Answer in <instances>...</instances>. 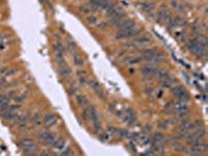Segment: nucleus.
Wrapping results in <instances>:
<instances>
[{"label":"nucleus","instance_id":"1a4fd4ad","mask_svg":"<svg viewBox=\"0 0 208 156\" xmlns=\"http://www.w3.org/2000/svg\"><path fill=\"white\" fill-rule=\"evenodd\" d=\"M116 26L119 28V30H124V29H129L131 27H133L134 26V23H133V21H131L129 19H125V20H122V21L120 22L119 24H117Z\"/></svg>","mask_w":208,"mask_h":156},{"label":"nucleus","instance_id":"6ab92c4d","mask_svg":"<svg viewBox=\"0 0 208 156\" xmlns=\"http://www.w3.org/2000/svg\"><path fill=\"white\" fill-rule=\"evenodd\" d=\"M53 49H54V52H55V53H62V54H64L65 51H66L65 46L62 44V43H56V44L53 46Z\"/></svg>","mask_w":208,"mask_h":156},{"label":"nucleus","instance_id":"f257e3e1","mask_svg":"<svg viewBox=\"0 0 208 156\" xmlns=\"http://www.w3.org/2000/svg\"><path fill=\"white\" fill-rule=\"evenodd\" d=\"M141 32V29L136 27H131L129 29H124V30H119L116 35V39L122 40V39H128V38H134L137 37Z\"/></svg>","mask_w":208,"mask_h":156},{"label":"nucleus","instance_id":"9b49d317","mask_svg":"<svg viewBox=\"0 0 208 156\" xmlns=\"http://www.w3.org/2000/svg\"><path fill=\"white\" fill-rule=\"evenodd\" d=\"M58 72H60V75H62L63 77H65V78L69 77L70 74H71V70H70V68L68 67L66 64L58 66Z\"/></svg>","mask_w":208,"mask_h":156},{"label":"nucleus","instance_id":"7c9ffc66","mask_svg":"<svg viewBox=\"0 0 208 156\" xmlns=\"http://www.w3.org/2000/svg\"><path fill=\"white\" fill-rule=\"evenodd\" d=\"M82 118H83L84 120H89V119H90L89 110H87V107H84V108H83V110H82Z\"/></svg>","mask_w":208,"mask_h":156},{"label":"nucleus","instance_id":"f03ea898","mask_svg":"<svg viewBox=\"0 0 208 156\" xmlns=\"http://www.w3.org/2000/svg\"><path fill=\"white\" fill-rule=\"evenodd\" d=\"M172 94L181 102L187 103L189 100V95L187 94V92L183 89V87H181V85H176L175 87H173L172 89Z\"/></svg>","mask_w":208,"mask_h":156},{"label":"nucleus","instance_id":"393cba45","mask_svg":"<svg viewBox=\"0 0 208 156\" xmlns=\"http://www.w3.org/2000/svg\"><path fill=\"white\" fill-rule=\"evenodd\" d=\"M55 62L57 63L58 66L66 64L65 58H64V54H62V53H55Z\"/></svg>","mask_w":208,"mask_h":156},{"label":"nucleus","instance_id":"423d86ee","mask_svg":"<svg viewBox=\"0 0 208 156\" xmlns=\"http://www.w3.org/2000/svg\"><path fill=\"white\" fill-rule=\"evenodd\" d=\"M156 71H157L156 65H152V64H149L148 66H144V67L141 68V72L145 76H148V77L154 76L156 74Z\"/></svg>","mask_w":208,"mask_h":156},{"label":"nucleus","instance_id":"2eb2a0df","mask_svg":"<svg viewBox=\"0 0 208 156\" xmlns=\"http://www.w3.org/2000/svg\"><path fill=\"white\" fill-rule=\"evenodd\" d=\"M23 151L26 154H33V153H35L38 151V146L35 143L30 144V145H28V146L23 147Z\"/></svg>","mask_w":208,"mask_h":156},{"label":"nucleus","instance_id":"20e7f679","mask_svg":"<svg viewBox=\"0 0 208 156\" xmlns=\"http://www.w3.org/2000/svg\"><path fill=\"white\" fill-rule=\"evenodd\" d=\"M123 117H124V121L128 124H133L136 121V115H135V112L133 110L132 107L126 108L125 112H123Z\"/></svg>","mask_w":208,"mask_h":156},{"label":"nucleus","instance_id":"7ed1b4c3","mask_svg":"<svg viewBox=\"0 0 208 156\" xmlns=\"http://www.w3.org/2000/svg\"><path fill=\"white\" fill-rule=\"evenodd\" d=\"M173 112L176 114L178 117L180 116H186L187 112H188V106L185 102H179L173 104Z\"/></svg>","mask_w":208,"mask_h":156},{"label":"nucleus","instance_id":"4be33fe9","mask_svg":"<svg viewBox=\"0 0 208 156\" xmlns=\"http://www.w3.org/2000/svg\"><path fill=\"white\" fill-rule=\"evenodd\" d=\"M55 139H56L55 135L52 134V133H49L48 136H47V137H46V139H45V141H44V143L46 144V145H48V146H50V145L52 146L54 142H55Z\"/></svg>","mask_w":208,"mask_h":156},{"label":"nucleus","instance_id":"c756f323","mask_svg":"<svg viewBox=\"0 0 208 156\" xmlns=\"http://www.w3.org/2000/svg\"><path fill=\"white\" fill-rule=\"evenodd\" d=\"M21 146L22 147H25V146H28V145H30V144H33V139H22L21 141Z\"/></svg>","mask_w":208,"mask_h":156},{"label":"nucleus","instance_id":"c9c22d12","mask_svg":"<svg viewBox=\"0 0 208 156\" xmlns=\"http://www.w3.org/2000/svg\"><path fill=\"white\" fill-rule=\"evenodd\" d=\"M42 154L43 155H50L51 152H50V151H44V152H42Z\"/></svg>","mask_w":208,"mask_h":156},{"label":"nucleus","instance_id":"4c0bfd02","mask_svg":"<svg viewBox=\"0 0 208 156\" xmlns=\"http://www.w3.org/2000/svg\"><path fill=\"white\" fill-rule=\"evenodd\" d=\"M105 26H106V24H105V23H100V24H99V25H98L99 28H104V27H105Z\"/></svg>","mask_w":208,"mask_h":156},{"label":"nucleus","instance_id":"6e6552de","mask_svg":"<svg viewBox=\"0 0 208 156\" xmlns=\"http://www.w3.org/2000/svg\"><path fill=\"white\" fill-rule=\"evenodd\" d=\"M89 85H90V87H91V89H93L95 92H96V94L98 95L99 97H101V98H104L102 89H101L100 84H99V83L97 82L96 80H89Z\"/></svg>","mask_w":208,"mask_h":156},{"label":"nucleus","instance_id":"cd10ccee","mask_svg":"<svg viewBox=\"0 0 208 156\" xmlns=\"http://www.w3.org/2000/svg\"><path fill=\"white\" fill-rule=\"evenodd\" d=\"M99 133H100V132H99ZM99 139H100L101 141H104V142L108 141V139H110L109 133H108V132H101L100 134H99Z\"/></svg>","mask_w":208,"mask_h":156},{"label":"nucleus","instance_id":"0eeeda50","mask_svg":"<svg viewBox=\"0 0 208 156\" xmlns=\"http://www.w3.org/2000/svg\"><path fill=\"white\" fill-rule=\"evenodd\" d=\"M56 117L53 114H47L44 118V126L46 128H50L56 123Z\"/></svg>","mask_w":208,"mask_h":156},{"label":"nucleus","instance_id":"ddd939ff","mask_svg":"<svg viewBox=\"0 0 208 156\" xmlns=\"http://www.w3.org/2000/svg\"><path fill=\"white\" fill-rule=\"evenodd\" d=\"M117 10H118L117 6L115 5L114 3H112V2H110V3L108 4L105 8H104V12H105V15L107 16V17H112V16L117 12Z\"/></svg>","mask_w":208,"mask_h":156},{"label":"nucleus","instance_id":"aec40b11","mask_svg":"<svg viewBox=\"0 0 208 156\" xmlns=\"http://www.w3.org/2000/svg\"><path fill=\"white\" fill-rule=\"evenodd\" d=\"M77 77L78 81L80 84H85L87 83V79H85V72L84 71H78L77 72Z\"/></svg>","mask_w":208,"mask_h":156},{"label":"nucleus","instance_id":"5701e85b","mask_svg":"<svg viewBox=\"0 0 208 156\" xmlns=\"http://www.w3.org/2000/svg\"><path fill=\"white\" fill-rule=\"evenodd\" d=\"M173 83V79H172L170 76H168L167 78L162 79L161 80V87H170Z\"/></svg>","mask_w":208,"mask_h":156},{"label":"nucleus","instance_id":"72a5a7b5","mask_svg":"<svg viewBox=\"0 0 208 156\" xmlns=\"http://www.w3.org/2000/svg\"><path fill=\"white\" fill-rule=\"evenodd\" d=\"M79 10H80V12H82L84 14H87V13L91 12L90 8H87V6H80V8H79Z\"/></svg>","mask_w":208,"mask_h":156},{"label":"nucleus","instance_id":"e433bc0d","mask_svg":"<svg viewBox=\"0 0 208 156\" xmlns=\"http://www.w3.org/2000/svg\"><path fill=\"white\" fill-rule=\"evenodd\" d=\"M145 131H146V132H150V131H151V127H149V126H146V127H145Z\"/></svg>","mask_w":208,"mask_h":156},{"label":"nucleus","instance_id":"9d476101","mask_svg":"<svg viewBox=\"0 0 208 156\" xmlns=\"http://www.w3.org/2000/svg\"><path fill=\"white\" fill-rule=\"evenodd\" d=\"M15 112H16V110L12 109V108L8 106L6 109H4L3 112H1V114H2V118H3L4 120H13L14 117L16 116Z\"/></svg>","mask_w":208,"mask_h":156},{"label":"nucleus","instance_id":"f704fd0d","mask_svg":"<svg viewBox=\"0 0 208 156\" xmlns=\"http://www.w3.org/2000/svg\"><path fill=\"white\" fill-rule=\"evenodd\" d=\"M68 45H69V48L70 49H75L76 45L74 42H72V41H70V42H68Z\"/></svg>","mask_w":208,"mask_h":156},{"label":"nucleus","instance_id":"a878e982","mask_svg":"<svg viewBox=\"0 0 208 156\" xmlns=\"http://www.w3.org/2000/svg\"><path fill=\"white\" fill-rule=\"evenodd\" d=\"M41 115L40 114H35V116L32 117V119H31V121H32V124L33 125H39L40 122H41Z\"/></svg>","mask_w":208,"mask_h":156},{"label":"nucleus","instance_id":"c85d7f7f","mask_svg":"<svg viewBox=\"0 0 208 156\" xmlns=\"http://www.w3.org/2000/svg\"><path fill=\"white\" fill-rule=\"evenodd\" d=\"M69 92H70V94L71 95H76L78 93V87H76L75 84H70V87H69Z\"/></svg>","mask_w":208,"mask_h":156},{"label":"nucleus","instance_id":"f3484780","mask_svg":"<svg viewBox=\"0 0 208 156\" xmlns=\"http://www.w3.org/2000/svg\"><path fill=\"white\" fill-rule=\"evenodd\" d=\"M76 101H77V103L79 105L83 106V107L89 105V100H87V98L84 95H78V96L76 97Z\"/></svg>","mask_w":208,"mask_h":156},{"label":"nucleus","instance_id":"4468645a","mask_svg":"<svg viewBox=\"0 0 208 156\" xmlns=\"http://www.w3.org/2000/svg\"><path fill=\"white\" fill-rule=\"evenodd\" d=\"M52 146H53L55 149H57V150L63 151V150H64V149L66 148V142H65L64 139L60 137V139H55V142H54Z\"/></svg>","mask_w":208,"mask_h":156},{"label":"nucleus","instance_id":"dca6fc26","mask_svg":"<svg viewBox=\"0 0 208 156\" xmlns=\"http://www.w3.org/2000/svg\"><path fill=\"white\" fill-rule=\"evenodd\" d=\"M73 62H74V64H75V66H77V67H82V66L84 65V60H83L82 56L78 53L74 54Z\"/></svg>","mask_w":208,"mask_h":156},{"label":"nucleus","instance_id":"58836bf2","mask_svg":"<svg viewBox=\"0 0 208 156\" xmlns=\"http://www.w3.org/2000/svg\"><path fill=\"white\" fill-rule=\"evenodd\" d=\"M1 96H2V95H0V99H1Z\"/></svg>","mask_w":208,"mask_h":156},{"label":"nucleus","instance_id":"b1692460","mask_svg":"<svg viewBox=\"0 0 208 156\" xmlns=\"http://www.w3.org/2000/svg\"><path fill=\"white\" fill-rule=\"evenodd\" d=\"M29 120H30V116L29 115H26V116H23L20 118V121H19V125L21 126V127H23V126H25L27 123L29 122Z\"/></svg>","mask_w":208,"mask_h":156},{"label":"nucleus","instance_id":"473e14b6","mask_svg":"<svg viewBox=\"0 0 208 156\" xmlns=\"http://www.w3.org/2000/svg\"><path fill=\"white\" fill-rule=\"evenodd\" d=\"M87 22H89L91 25H95L97 23V19L94 16H91V17H87Z\"/></svg>","mask_w":208,"mask_h":156},{"label":"nucleus","instance_id":"412c9836","mask_svg":"<svg viewBox=\"0 0 208 156\" xmlns=\"http://www.w3.org/2000/svg\"><path fill=\"white\" fill-rule=\"evenodd\" d=\"M142 58H139V57H132V56H129V57H126L124 60V62L128 65H132V64H137V63L141 62Z\"/></svg>","mask_w":208,"mask_h":156},{"label":"nucleus","instance_id":"a211bd4d","mask_svg":"<svg viewBox=\"0 0 208 156\" xmlns=\"http://www.w3.org/2000/svg\"><path fill=\"white\" fill-rule=\"evenodd\" d=\"M150 42V39H149L147 35H141V37H137L136 39L134 40L133 44H139V45H143V44H147V43Z\"/></svg>","mask_w":208,"mask_h":156},{"label":"nucleus","instance_id":"f8f14e48","mask_svg":"<svg viewBox=\"0 0 208 156\" xmlns=\"http://www.w3.org/2000/svg\"><path fill=\"white\" fill-rule=\"evenodd\" d=\"M139 6H141V10H143L147 13H152L155 8V4L153 3V2H148V1L141 3Z\"/></svg>","mask_w":208,"mask_h":156},{"label":"nucleus","instance_id":"39448f33","mask_svg":"<svg viewBox=\"0 0 208 156\" xmlns=\"http://www.w3.org/2000/svg\"><path fill=\"white\" fill-rule=\"evenodd\" d=\"M110 18H112V19H110V24L114 26H116L117 24H119L120 22L122 21V20H124V18H125V14H124V12L122 10L118 8L117 12L115 13Z\"/></svg>","mask_w":208,"mask_h":156},{"label":"nucleus","instance_id":"bb28decb","mask_svg":"<svg viewBox=\"0 0 208 156\" xmlns=\"http://www.w3.org/2000/svg\"><path fill=\"white\" fill-rule=\"evenodd\" d=\"M49 133L50 132H48V131H41V132H39V134H38V137H39L40 141L44 142L45 139H46V137L48 136Z\"/></svg>","mask_w":208,"mask_h":156},{"label":"nucleus","instance_id":"2f4dec72","mask_svg":"<svg viewBox=\"0 0 208 156\" xmlns=\"http://www.w3.org/2000/svg\"><path fill=\"white\" fill-rule=\"evenodd\" d=\"M108 133H109V134H118V133H119V129L112 127V126H109V127H108Z\"/></svg>","mask_w":208,"mask_h":156}]
</instances>
